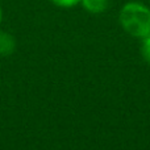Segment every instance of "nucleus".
<instances>
[{"instance_id":"obj_6","label":"nucleus","mask_w":150,"mask_h":150,"mask_svg":"<svg viewBox=\"0 0 150 150\" xmlns=\"http://www.w3.org/2000/svg\"><path fill=\"white\" fill-rule=\"evenodd\" d=\"M3 20V9H1V5H0V23Z\"/></svg>"},{"instance_id":"obj_4","label":"nucleus","mask_w":150,"mask_h":150,"mask_svg":"<svg viewBox=\"0 0 150 150\" xmlns=\"http://www.w3.org/2000/svg\"><path fill=\"white\" fill-rule=\"evenodd\" d=\"M141 53H142L144 59L150 65V34L142 38V45H141Z\"/></svg>"},{"instance_id":"obj_1","label":"nucleus","mask_w":150,"mask_h":150,"mask_svg":"<svg viewBox=\"0 0 150 150\" xmlns=\"http://www.w3.org/2000/svg\"><path fill=\"white\" fill-rule=\"evenodd\" d=\"M120 24L128 34L137 38L150 34V9L138 1H129L122 5L119 16Z\"/></svg>"},{"instance_id":"obj_2","label":"nucleus","mask_w":150,"mask_h":150,"mask_svg":"<svg viewBox=\"0 0 150 150\" xmlns=\"http://www.w3.org/2000/svg\"><path fill=\"white\" fill-rule=\"evenodd\" d=\"M16 49V41L12 34L4 30H0V55H11Z\"/></svg>"},{"instance_id":"obj_3","label":"nucleus","mask_w":150,"mask_h":150,"mask_svg":"<svg viewBox=\"0 0 150 150\" xmlns=\"http://www.w3.org/2000/svg\"><path fill=\"white\" fill-rule=\"evenodd\" d=\"M80 4L87 12L98 15V13H103L108 8L109 0H80Z\"/></svg>"},{"instance_id":"obj_5","label":"nucleus","mask_w":150,"mask_h":150,"mask_svg":"<svg viewBox=\"0 0 150 150\" xmlns=\"http://www.w3.org/2000/svg\"><path fill=\"white\" fill-rule=\"evenodd\" d=\"M50 3L59 8H73L76 4H80V0H50Z\"/></svg>"}]
</instances>
